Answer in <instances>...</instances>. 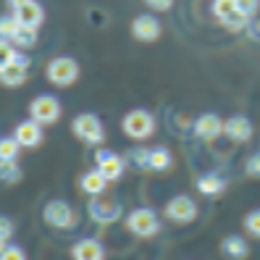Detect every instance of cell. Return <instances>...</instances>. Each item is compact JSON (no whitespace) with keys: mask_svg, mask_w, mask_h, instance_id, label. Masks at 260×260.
<instances>
[{"mask_svg":"<svg viewBox=\"0 0 260 260\" xmlns=\"http://www.w3.org/2000/svg\"><path fill=\"white\" fill-rule=\"evenodd\" d=\"M234 3H237V11L239 13H244V16H255L260 0H234Z\"/></svg>","mask_w":260,"mask_h":260,"instance_id":"29","label":"cell"},{"mask_svg":"<svg viewBox=\"0 0 260 260\" xmlns=\"http://www.w3.org/2000/svg\"><path fill=\"white\" fill-rule=\"evenodd\" d=\"M132 35L142 42H152V40L160 37V24H158L155 16H147L145 13V16H137L132 21Z\"/></svg>","mask_w":260,"mask_h":260,"instance_id":"12","label":"cell"},{"mask_svg":"<svg viewBox=\"0 0 260 260\" xmlns=\"http://www.w3.org/2000/svg\"><path fill=\"white\" fill-rule=\"evenodd\" d=\"M19 21L13 19V13L11 16H0V40H13L16 37V32H19Z\"/></svg>","mask_w":260,"mask_h":260,"instance_id":"24","label":"cell"},{"mask_svg":"<svg viewBox=\"0 0 260 260\" xmlns=\"http://www.w3.org/2000/svg\"><path fill=\"white\" fill-rule=\"evenodd\" d=\"M74 134L79 137L82 142L87 145H100L105 140V132H103V124H100V118L95 113H79L74 118V124H71Z\"/></svg>","mask_w":260,"mask_h":260,"instance_id":"5","label":"cell"},{"mask_svg":"<svg viewBox=\"0 0 260 260\" xmlns=\"http://www.w3.org/2000/svg\"><path fill=\"white\" fill-rule=\"evenodd\" d=\"M221 21H223V26L229 29V32H239V29H244V26H247L250 16H244V13L234 11V13H229L226 19H221Z\"/></svg>","mask_w":260,"mask_h":260,"instance_id":"25","label":"cell"},{"mask_svg":"<svg viewBox=\"0 0 260 260\" xmlns=\"http://www.w3.org/2000/svg\"><path fill=\"white\" fill-rule=\"evenodd\" d=\"M244 232L252 237H260V210H250L244 216Z\"/></svg>","mask_w":260,"mask_h":260,"instance_id":"27","label":"cell"},{"mask_svg":"<svg viewBox=\"0 0 260 260\" xmlns=\"http://www.w3.org/2000/svg\"><path fill=\"white\" fill-rule=\"evenodd\" d=\"M145 3L150 8H155V11H168V8L174 6V0H145Z\"/></svg>","mask_w":260,"mask_h":260,"instance_id":"34","label":"cell"},{"mask_svg":"<svg viewBox=\"0 0 260 260\" xmlns=\"http://www.w3.org/2000/svg\"><path fill=\"white\" fill-rule=\"evenodd\" d=\"M221 252H223L229 260H244L250 250H247V242H244L242 237L232 234V237H226V239L221 242Z\"/></svg>","mask_w":260,"mask_h":260,"instance_id":"17","label":"cell"},{"mask_svg":"<svg viewBox=\"0 0 260 260\" xmlns=\"http://www.w3.org/2000/svg\"><path fill=\"white\" fill-rule=\"evenodd\" d=\"M126 229L134 237H155L160 232V221H158V213H152L150 208H137L126 216Z\"/></svg>","mask_w":260,"mask_h":260,"instance_id":"1","label":"cell"},{"mask_svg":"<svg viewBox=\"0 0 260 260\" xmlns=\"http://www.w3.org/2000/svg\"><path fill=\"white\" fill-rule=\"evenodd\" d=\"M13 6V19H16L21 26H32L37 29L45 19V11L40 3H35V0H11Z\"/></svg>","mask_w":260,"mask_h":260,"instance_id":"9","label":"cell"},{"mask_svg":"<svg viewBox=\"0 0 260 260\" xmlns=\"http://www.w3.org/2000/svg\"><path fill=\"white\" fill-rule=\"evenodd\" d=\"M124 132L126 137H132V140H147V137H152V132H155V118H152L147 111L137 108V111H129L124 116Z\"/></svg>","mask_w":260,"mask_h":260,"instance_id":"4","label":"cell"},{"mask_svg":"<svg viewBox=\"0 0 260 260\" xmlns=\"http://www.w3.org/2000/svg\"><path fill=\"white\" fill-rule=\"evenodd\" d=\"M21 179V171L16 160L13 163H0V181H6V184H11V181H19Z\"/></svg>","mask_w":260,"mask_h":260,"instance_id":"26","label":"cell"},{"mask_svg":"<svg viewBox=\"0 0 260 260\" xmlns=\"http://www.w3.org/2000/svg\"><path fill=\"white\" fill-rule=\"evenodd\" d=\"M163 216L168 221H174V223H192L197 218V203L192 200V197H187V194H176L174 200L166 203Z\"/></svg>","mask_w":260,"mask_h":260,"instance_id":"7","label":"cell"},{"mask_svg":"<svg viewBox=\"0 0 260 260\" xmlns=\"http://www.w3.org/2000/svg\"><path fill=\"white\" fill-rule=\"evenodd\" d=\"M19 142L13 140V137H6V140H0V163H13L19 158Z\"/></svg>","mask_w":260,"mask_h":260,"instance_id":"21","label":"cell"},{"mask_svg":"<svg viewBox=\"0 0 260 260\" xmlns=\"http://www.w3.org/2000/svg\"><path fill=\"white\" fill-rule=\"evenodd\" d=\"M171 152H168L166 147H155V150H150V163L147 168L150 171H168L171 168Z\"/></svg>","mask_w":260,"mask_h":260,"instance_id":"20","label":"cell"},{"mask_svg":"<svg viewBox=\"0 0 260 260\" xmlns=\"http://www.w3.org/2000/svg\"><path fill=\"white\" fill-rule=\"evenodd\" d=\"M105 184H108V179H105L98 168H92V171H87V174H82V179H79V187L87 192V194H103L105 192Z\"/></svg>","mask_w":260,"mask_h":260,"instance_id":"18","label":"cell"},{"mask_svg":"<svg viewBox=\"0 0 260 260\" xmlns=\"http://www.w3.org/2000/svg\"><path fill=\"white\" fill-rule=\"evenodd\" d=\"M13 234V223L6 218V216H0V237H3V239H8Z\"/></svg>","mask_w":260,"mask_h":260,"instance_id":"33","label":"cell"},{"mask_svg":"<svg viewBox=\"0 0 260 260\" xmlns=\"http://www.w3.org/2000/svg\"><path fill=\"white\" fill-rule=\"evenodd\" d=\"M6 247H8V244H6V239H3V237H0V252H3Z\"/></svg>","mask_w":260,"mask_h":260,"instance_id":"35","label":"cell"},{"mask_svg":"<svg viewBox=\"0 0 260 260\" xmlns=\"http://www.w3.org/2000/svg\"><path fill=\"white\" fill-rule=\"evenodd\" d=\"M194 134L200 137V140L210 142V140H216L218 134H223V124H221V118L216 113H203L200 118L194 121Z\"/></svg>","mask_w":260,"mask_h":260,"instance_id":"14","label":"cell"},{"mask_svg":"<svg viewBox=\"0 0 260 260\" xmlns=\"http://www.w3.org/2000/svg\"><path fill=\"white\" fill-rule=\"evenodd\" d=\"M11 42L19 45V48H32V45L37 42V29H32V26H19L16 37H13Z\"/></svg>","mask_w":260,"mask_h":260,"instance_id":"22","label":"cell"},{"mask_svg":"<svg viewBox=\"0 0 260 260\" xmlns=\"http://www.w3.org/2000/svg\"><path fill=\"white\" fill-rule=\"evenodd\" d=\"M129 160H132L137 168H147V163H150V150H132V152H129Z\"/></svg>","mask_w":260,"mask_h":260,"instance_id":"30","label":"cell"},{"mask_svg":"<svg viewBox=\"0 0 260 260\" xmlns=\"http://www.w3.org/2000/svg\"><path fill=\"white\" fill-rule=\"evenodd\" d=\"M26 74H29V60L24 55H19L11 66H6L3 71H0V82H3L6 87H19V84L26 82Z\"/></svg>","mask_w":260,"mask_h":260,"instance_id":"13","label":"cell"},{"mask_svg":"<svg viewBox=\"0 0 260 260\" xmlns=\"http://www.w3.org/2000/svg\"><path fill=\"white\" fill-rule=\"evenodd\" d=\"M223 134L229 137V140H234V142H247L250 137H252V124H250V118H244V116H232L223 124Z\"/></svg>","mask_w":260,"mask_h":260,"instance_id":"15","label":"cell"},{"mask_svg":"<svg viewBox=\"0 0 260 260\" xmlns=\"http://www.w3.org/2000/svg\"><path fill=\"white\" fill-rule=\"evenodd\" d=\"M237 11V3L234 0H213V13H216L218 19H226L229 13Z\"/></svg>","mask_w":260,"mask_h":260,"instance_id":"28","label":"cell"},{"mask_svg":"<svg viewBox=\"0 0 260 260\" xmlns=\"http://www.w3.org/2000/svg\"><path fill=\"white\" fill-rule=\"evenodd\" d=\"M45 76H48V82H53L58 87H69V84H74L76 79H79V63H76L74 58H69V55L53 58L48 63Z\"/></svg>","mask_w":260,"mask_h":260,"instance_id":"2","label":"cell"},{"mask_svg":"<svg viewBox=\"0 0 260 260\" xmlns=\"http://www.w3.org/2000/svg\"><path fill=\"white\" fill-rule=\"evenodd\" d=\"M244 168H247L250 176L260 179V152H257V155H250V158H247V166H244Z\"/></svg>","mask_w":260,"mask_h":260,"instance_id":"32","label":"cell"},{"mask_svg":"<svg viewBox=\"0 0 260 260\" xmlns=\"http://www.w3.org/2000/svg\"><path fill=\"white\" fill-rule=\"evenodd\" d=\"M13 140H16L21 147H37L42 142V124H37V121H21V124L16 126V132H13Z\"/></svg>","mask_w":260,"mask_h":260,"instance_id":"11","label":"cell"},{"mask_svg":"<svg viewBox=\"0 0 260 260\" xmlns=\"http://www.w3.org/2000/svg\"><path fill=\"white\" fill-rule=\"evenodd\" d=\"M16 58H19V53H16V48H13V42L0 40V71H3L6 66H11Z\"/></svg>","mask_w":260,"mask_h":260,"instance_id":"23","label":"cell"},{"mask_svg":"<svg viewBox=\"0 0 260 260\" xmlns=\"http://www.w3.org/2000/svg\"><path fill=\"white\" fill-rule=\"evenodd\" d=\"M74 260H105V250L98 239H79L71 247Z\"/></svg>","mask_w":260,"mask_h":260,"instance_id":"16","label":"cell"},{"mask_svg":"<svg viewBox=\"0 0 260 260\" xmlns=\"http://www.w3.org/2000/svg\"><path fill=\"white\" fill-rule=\"evenodd\" d=\"M197 189H200V194H205V197H216L226 189V181L218 174H205V176L197 179Z\"/></svg>","mask_w":260,"mask_h":260,"instance_id":"19","label":"cell"},{"mask_svg":"<svg viewBox=\"0 0 260 260\" xmlns=\"http://www.w3.org/2000/svg\"><path fill=\"white\" fill-rule=\"evenodd\" d=\"M87 210H89V216H92V221H98V223H113V221L121 218V203L113 194H105V192L95 194L92 200H89Z\"/></svg>","mask_w":260,"mask_h":260,"instance_id":"3","label":"cell"},{"mask_svg":"<svg viewBox=\"0 0 260 260\" xmlns=\"http://www.w3.org/2000/svg\"><path fill=\"white\" fill-rule=\"evenodd\" d=\"M45 223L53 226V229H71L76 223V216L74 210L66 200H50L48 205H45Z\"/></svg>","mask_w":260,"mask_h":260,"instance_id":"8","label":"cell"},{"mask_svg":"<svg viewBox=\"0 0 260 260\" xmlns=\"http://www.w3.org/2000/svg\"><path fill=\"white\" fill-rule=\"evenodd\" d=\"M29 116H32V121H37V124H42V126L55 124V121L60 118V103L53 95H40V98H35L32 103H29Z\"/></svg>","mask_w":260,"mask_h":260,"instance_id":"6","label":"cell"},{"mask_svg":"<svg viewBox=\"0 0 260 260\" xmlns=\"http://www.w3.org/2000/svg\"><path fill=\"white\" fill-rule=\"evenodd\" d=\"M98 171L108 181H116V179H121V174H124V160L111 150H100L98 152Z\"/></svg>","mask_w":260,"mask_h":260,"instance_id":"10","label":"cell"},{"mask_svg":"<svg viewBox=\"0 0 260 260\" xmlns=\"http://www.w3.org/2000/svg\"><path fill=\"white\" fill-rule=\"evenodd\" d=\"M0 260H26V255H24L21 247H16V244H8V247L0 252Z\"/></svg>","mask_w":260,"mask_h":260,"instance_id":"31","label":"cell"}]
</instances>
